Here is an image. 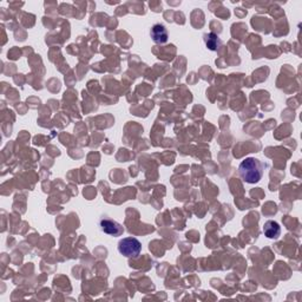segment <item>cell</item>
Listing matches in <instances>:
<instances>
[{
    "label": "cell",
    "instance_id": "obj_1",
    "mask_svg": "<svg viewBox=\"0 0 302 302\" xmlns=\"http://www.w3.org/2000/svg\"><path fill=\"white\" fill-rule=\"evenodd\" d=\"M264 165L260 159L254 157L245 158L238 167V174L245 183L255 184L261 181L263 176Z\"/></svg>",
    "mask_w": 302,
    "mask_h": 302
},
{
    "label": "cell",
    "instance_id": "obj_6",
    "mask_svg": "<svg viewBox=\"0 0 302 302\" xmlns=\"http://www.w3.org/2000/svg\"><path fill=\"white\" fill-rule=\"evenodd\" d=\"M204 43L207 45V48L211 51H217L222 45V42L216 33H208L204 35Z\"/></svg>",
    "mask_w": 302,
    "mask_h": 302
},
{
    "label": "cell",
    "instance_id": "obj_5",
    "mask_svg": "<svg viewBox=\"0 0 302 302\" xmlns=\"http://www.w3.org/2000/svg\"><path fill=\"white\" fill-rule=\"evenodd\" d=\"M263 233L268 238H277L281 235V227L277 222L267 221L263 225Z\"/></svg>",
    "mask_w": 302,
    "mask_h": 302
},
{
    "label": "cell",
    "instance_id": "obj_3",
    "mask_svg": "<svg viewBox=\"0 0 302 302\" xmlns=\"http://www.w3.org/2000/svg\"><path fill=\"white\" fill-rule=\"evenodd\" d=\"M99 228H101L103 233L110 235V236H121L124 233V228L118 222L111 220V218H101L99 220Z\"/></svg>",
    "mask_w": 302,
    "mask_h": 302
},
{
    "label": "cell",
    "instance_id": "obj_4",
    "mask_svg": "<svg viewBox=\"0 0 302 302\" xmlns=\"http://www.w3.org/2000/svg\"><path fill=\"white\" fill-rule=\"evenodd\" d=\"M150 36L156 44H165L168 42V30L163 24H155L152 26Z\"/></svg>",
    "mask_w": 302,
    "mask_h": 302
},
{
    "label": "cell",
    "instance_id": "obj_2",
    "mask_svg": "<svg viewBox=\"0 0 302 302\" xmlns=\"http://www.w3.org/2000/svg\"><path fill=\"white\" fill-rule=\"evenodd\" d=\"M118 251L123 256L136 258L142 251V243L135 237L122 238L118 243Z\"/></svg>",
    "mask_w": 302,
    "mask_h": 302
}]
</instances>
